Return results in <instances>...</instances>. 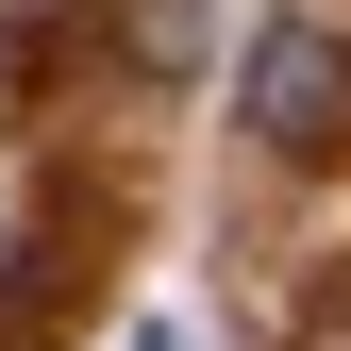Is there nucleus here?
I'll return each instance as SVG.
<instances>
[{
	"label": "nucleus",
	"mask_w": 351,
	"mask_h": 351,
	"mask_svg": "<svg viewBox=\"0 0 351 351\" xmlns=\"http://www.w3.org/2000/svg\"><path fill=\"white\" fill-rule=\"evenodd\" d=\"M234 117H251L268 151H335V134H351V34H335V17H268Z\"/></svg>",
	"instance_id": "nucleus-1"
}]
</instances>
